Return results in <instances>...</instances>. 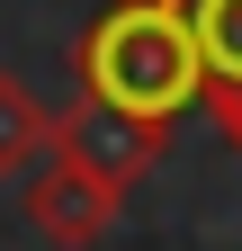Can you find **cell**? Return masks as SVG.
<instances>
[{"label":"cell","instance_id":"4","mask_svg":"<svg viewBox=\"0 0 242 251\" xmlns=\"http://www.w3.org/2000/svg\"><path fill=\"white\" fill-rule=\"evenodd\" d=\"M197 63H206V108L242 99V0H189Z\"/></svg>","mask_w":242,"mask_h":251},{"label":"cell","instance_id":"5","mask_svg":"<svg viewBox=\"0 0 242 251\" xmlns=\"http://www.w3.org/2000/svg\"><path fill=\"white\" fill-rule=\"evenodd\" d=\"M36 152L54 162V108H45L27 81H9V72H0V179L36 171Z\"/></svg>","mask_w":242,"mask_h":251},{"label":"cell","instance_id":"2","mask_svg":"<svg viewBox=\"0 0 242 251\" xmlns=\"http://www.w3.org/2000/svg\"><path fill=\"white\" fill-rule=\"evenodd\" d=\"M117 215H126V188L99 179V171H81V162H63V152L27 179V225H36V242H54V251H90Z\"/></svg>","mask_w":242,"mask_h":251},{"label":"cell","instance_id":"1","mask_svg":"<svg viewBox=\"0 0 242 251\" xmlns=\"http://www.w3.org/2000/svg\"><path fill=\"white\" fill-rule=\"evenodd\" d=\"M72 72H81V99L126 108L144 126H170L179 108L206 99V63H197L189 0H108L99 27H90L81 54H72Z\"/></svg>","mask_w":242,"mask_h":251},{"label":"cell","instance_id":"3","mask_svg":"<svg viewBox=\"0 0 242 251\" xmlns=\"http://www.w3.org/2000/svg\"><path fill=\"white\" fill-rule=\"evenodd\" d=\"M54 152L81 162V171H99V179H117V188H135L162 162V126H144L126 108H99V99H72L63 117H54Z\"/></svg>","mask_w":242,"mask_h":251},{"label":"cell","instance_id":"6","mask_svg":"<svg viewBox=\"0 0 242 251\" xmlns=\"http://www.w3.org/2000/svg\"><path fill=\"white\" fill-rule=\"evenodd\" d=\"M216 126H224V144L242 152V99H224V108H216Z\"/></svg>","mask_w":242,"mask_h":251}]
</instances>
